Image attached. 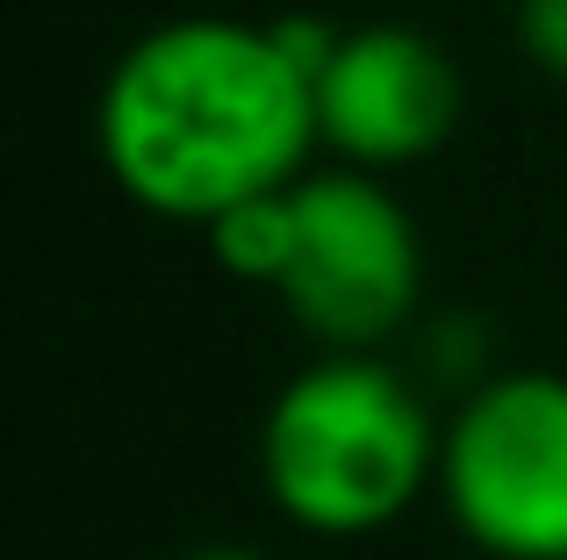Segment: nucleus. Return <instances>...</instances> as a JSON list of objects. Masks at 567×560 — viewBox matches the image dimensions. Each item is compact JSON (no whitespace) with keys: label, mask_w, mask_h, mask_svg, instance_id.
<instances>
[{"label":"nucleus","mask_w":567,"mask_h":560,"mask_svg":"<svg viewBox=\"0 0 567 560\" xmlns=\"http://www.w3.org/2000/svg\"><path fill=\"white\" fill-rule=\"evenodd\" d=\"M467 86L439 37L410 22L338 29L331 58L317 72V129L346 166L395 173L431 158L460 129Z\"/></svg>","instance_id":"nucleus-5"},{"label":"nucleus","mask_w":567,"mask_h":560,"mask_svg":"<svg viewBox=\"0 0 567 560\" xmlns=\"http://www.w3.org/2000/svg\"><path fill=\"white\" fill-rule=\"evenodd\" d=\"M208 252H216L237 280L280 288V273H288V252H295V209H288V187H280V195L245 201V209H230V216H216V224H208Z\"/></svg>","instance_id":"nucleus-6"},{"label":"nucleus","mask_w":567,"mask_h":560,"mask_svg":"<svg viewBox=\"0 0 567 560\" xmlns=\"http://www.w3.org/2000/svg\"><path fill=\"white\" fill-rule=\"evenodd\" d=\"M288 209L295 252L274 294L323 352H381L410 323L424 288V245L410 209L388 195L381 173L360 166L302 173L288 187Z\"/></svg>","instance_id":"nucleus-4"},{"label":"nucleus","mask_w":567,"mask_h":560,"mask_svg":"<svg viewBox=\"0 0 567 560\" xmlns=\"http://www.w3.org/2000/svg\"><path fill=\"white\" fill-rule=\"evenodd\" d=\"M101 166L137 209L216 224L302 180L317 129V72L280 22L181 14L115 58L101 86Z\"/></svg>","instance_id":"nucleus-1"},{"label":"nucleus","mask_w":567,"mask_h":560,"mask_svg":"<svg viewBox=\"0 0 567 560\" xmlns=\"http://www.w3.org/2000/svg\"><path fill=\"white\" fill-rule=\"evenodd\" d=\"M517 37H525L532 65L567 80V0H525L517 8Z\"/></svg>","instance_id":"nucleus-7"},{"label":"nucleus","mask_w":567,"mask_h":560,"mask_svg":"<svg viewBox=\"0 0 567 560\" xmlns=\"http://www.w3.org/2000/svg\"><path fill=\"white\" fill-rule=\"evenodd\" d=\"M439 496L482 553L567 560V374L474 381L445 424Z\"/></svg>","instance_id":"nucleus-3"},{"label":"nucleus","mask_w":567,"mask_h":560,"mask_svg":"<svg viewBox=\"0 0 567 560\" xmlns=\"http://www.w3.org/2000/svg\"><path fill=\"white\" fill-rule=\"evenodd\" d=\"M445 432L381 352H323L266 409L259 475L288 525L367 539L439 481Z\"/></svg>","instance_id":"nucleus-2"},{"label":"nucleus","mask_w":567,"mask_h":560,"mask_svg":"<svg viewBox=\"0 0 567 560\" xmlns=\"http://www.w3.org/2000/svg\"><path fill=\"white\" fill-rule=\"evenodd\" d=\"M187 560H266L259 547H202V553H187Z\"/></svg>","instance_id":"nucleus-8"}]
</instances>
